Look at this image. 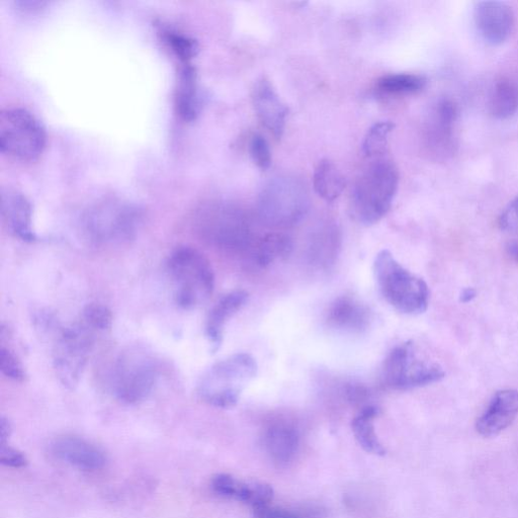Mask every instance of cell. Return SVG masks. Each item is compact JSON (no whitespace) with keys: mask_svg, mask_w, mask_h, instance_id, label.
Instances as JSON below:
<instances>
[{"mask_svg":"<svg viewBox=\"0 0 518 518\" xmlns=\"http://www.w3.org/2000/svg\"><path fill=\"white\" fill-rule=\"evenodd\" d=\"M195 228L208 243L245 258L259 238L248 214L226 202H211L200 207L195 215Z\"/></svg>","mask_w":518,"mask_h":518,"instance_id":"cell-1","label":"cell"},{"mask_svg":"<svg viewBox=\"0 0 518 518\" xmlns=\"http://www.w3.org/2000/svg\"><path fill=\"white\" fill-rule=\"evenodd\" d=\"M399 186V172L389 160L379 159L358 179L352 191L350 209L353 218L371 226L390 211Z\"/></svg>","mask_w":518,"mask_h":518,"instance_id":"cell-2","label":"cell"},{"mask_svg":"<svg viewBox=\"0 0 518 518\" xmlns=\"http://www.w3.org/2000/svg\"><path fill=\"white\" fill-rule=\"evenodd\" d=\"M167 272L180 307L196 309L212 296L214 271L208 258L196 248L184 246L172 252L168 258Z\"/></svg>","mask_w":518,"mask_h":518,"instance_id":"cell-3","label":"cell"},{"mask_svg":"<svg viewBox=\"0 0 518 518\" xmlns=\"http://www.w3.org/2000/svg\"><path fill=\"white\" fill-rule=\"evenodd\" d=\"M374 273L383 298L396 310L407 315L426 311L429 304L427 284L402 267L389 250L377 254Z\"/></svg>","mask_w":518,"mask_h":518,"instance_id":"cell-4","label":"cell"},{"mask_svg":"<svg viewBox=\"0 0 518 518\" xmlns=\"http://www.w3.org/2000/svg\"><path fill=\"white\" fill-rule=\"evenodd\" d=\"M257 364L248 354H235L213 365L198 385V395L207 404L231 409L255 378Z\"/></svg>","mask_w":518,"mask_h":518,"instance_id":"cell-5","label":"cell"},{"mask_svg":"<svg viewBox=\"0 0 518 518\" xmlns=\"http://www.w3.org/2000/svg\"><path fill=\"white\" fill-rule=\"evenodd\" d=\"M309 210V198L302 184L288 177L271 181L258 198L259 220L274 229L297 226Z\"/></svg>","mask_w":518,"mask_h":518,"instance_id":"cell-6","label":"cell"},{"mask_svg":"<svg viewBox=\"0 0 518 518\" xmlns=\"http://www.w3.org/2000/svg\"><path fill=\"white\" fill-rule=\"evenodd\" d=\"M141 221L136 207L119 199L96 203L84 215L86 235L97 244H120L132 239Z\"/></svg>","mask_w":518,"mask_h":518,"instance_id":"cell-7","label":"cell"},{"mask_svg":"<svg viewBox=\"0 0 518 518\" xmlns=\"http://www.w3.org/2000/svg\"><path fill=\"white\" fill-rule=\"evenodd\" d=\"M96 332L82 319L60 331L54 344L53 366L65 387L78 385L93 352Z\"/></svg>","mask_w":518,"mask_h":518,"instance_id":"cell-8","label":"cell"},{"mask_svg":"<svg viewBox=\"0 0 518 518\" xmlns=\"http://www.w3.org/2000/svg\"><path fill=\"white\" fill-rule=\"evenodd\" d=\"M46 143L45 128L29 111L9 108L0 114V149L6 155L32 161L43 153Z\"/></svg>","mask_w":518,"mask_h":518,"instance_id":"cell-9","label":"cell"},{"mask_svg":"<svg viewBox=\"0 0 518 518\" xmlns=\"http://www.w3.org/2000/svg\"><path fill=\"white\" fill-rule=\"evenodd\" d=\"M157 376L156 364L148 353L141 349H129L120 355L113 368V394L124 404H139L153 391Z\"/></svg>","mask_w":518,"mask_h":518,"instance_id":"cell-10","label":"cell"},{"mask_svg":"<svg viewBox=\"0 0 518 518\" xmlns=\"http://www.w3.org/2000/svg\"><path fill=\"white\" fill-rule=\"evenodd\" d=\"M446 376L436 363L422 359L412 342L398 345L382 367L383 383L393 390L405 391L435 384Z\"/></svg>","mask_w":518,"mask_h":518,"instance_id":"cell-11","label":"cell"},{"mask_svg":"<svg viewBox=\"0 0 518 518\" xmlns=\"http://www.w3.org/2000/svg\"><path fill=\"white\" fill-rule=\"evenodd\" d=\"M252 104L259 121L276 137L284 134L289 110L267 78H259L252 90Z\"/></svg>","mask_w":518,"mask_h":518,"instance_id":"cell-12","label":"cell"},{"mask_svg":"<svg viewBox=\"0 0 518 518\" xmlns=\"http://www.w3.org/2000/svg\"><path fill=\"white\" fill-rule=\"evenodd\" d=\"M50 449L55 458L81 471H99L107 464L100 448L77 437H60L52 442Z\"/></svg>","mask_w":518,"mask_h":518,"instance_id":"cell-13","label":"cell"},{"mask_svg":"<svg viewBox=\"0 0 518 518\" xmlns=\"http://www.w3.org/2000/svg\"><path fill=\"white\" fill-rule=\"evenodd\" d=\"M474 19L478 32L491 45L504 43L514 27V14L511 8L500 2L478 3Z\"/></svg>","mask_w":518,"mask_h":518,"instance_id":"cell-14","label":"cell"},{"mask_svg":"<svg viewBox=\"0 0 518 518\" xmlns=\"http://www.w3.org/2000/svg\"><path fill=\"white\" fill-rule=\"evenodd\" d=\"M518 415V391H498L477 421V431L484 438H493L509 427Z\"/></svg>","mask_w":518,"mask_h":518,"instance_id":"cell-15","label":"cell"},{"mask_svg":"<svg viewBox=\"0 0 518 518\" xmlns=\"http://www.w3.org/2000/svg\"><path fill=\"white\" fill-rule=\"evenodd\" d=\"M373 319L370 308L353 296H340L330 305L327 313L329 326L351 333L369 328Z\"/></svg>","mask_w":518,"mask_h":518,"instance_id":"cell-16","label":"cell"},{"mask_svg":"<svg viewBox=\"0 0 518 518\" xmlns=\"http://www.w3.org/2000/svg\"><path fill=\"white\" fill-rule=\"evenodd\" d=\"M263 441L265 449L275 462L287 464L298 453L299 431L287 420H276L266 427Z\"/></svg>","mask_w":518,"mask_h":518,"instance_id":"cell-17","label":"cell"},{"mask_svg":"<svg viewBox=\"0 0 518 518\" xmlns=\"http://www.w3.org/2000/svg\"><path fill=\"white\" fill-rule=\"evenodd\" d=\"M2 214L8 228L16 237L26 242L35 241L32 205L22 193L15 190L3 192Z\"/></svg>","mask_w":518,"mask_h":518,"instance_id":"cell-18","label":"cell"},{"mask_svg":"<svg viewBox=\"0 0 518 518\" xmlns=\"http://www.w3.org/2000/svg\"><path fill=\"white\" fill-rule=\"evenodd\" d=\"M248 299L247 292L236 290L223 296L212 308L207 319L206 333L214 350L221 345L226 324L247 304Z\"/></svg>","mask_w":518,"mask_h":518,"instance_id":"cell-19","label":"cell"},{"mask_svg":"<svg viewBox=\"0 0 518 518\" xmlns=\"http://www.w3.org/2000/svg\"><path fill=\"white\" fill-rule=\"evenodd\" d=\"M293 251V242L284 233L274 232L259 236L247 259L259 269H267L284 261Z\"/></svg>","mask_w":518,"mask_h":518,"instance_id":"cell-20","label":"cell"},{"mask_svg":"<svg viewBox=\"0 0 518 518\" xmlns=\"http://www.w3.org/2000/svg\"><path fill=\"white\" fill-rule=\"evenodd\" d=\"M176 109L182 119L193 121L200 110L197 74L193 64L181 65L178 88L176 91Z\"/></svg>","mask_w":518,"mask_h":518,"instance_id":"cell-21","label":"cell"},{"mask_svg":"<svg viewBox=\"0 0 518 518\" xmlns=\"http://www.w3.org/2000/svg\"><path fill=\"white\" fill-rule=\"evenodd\" d=\"M379 413L380 410L376 406H364L354 417L352 428L356 440L367 453L384 456L386 450L380 443L375 430V420Z\"/></svg>","mask_w":518,"mask_h":518,"instance_id":"cell-22","label":"cell"},{"mask_svg":"<svg viewBox=\"0 0 518 518\" xmlns=\"http://www.w3.org/2000/svg\"><path fill=\"white\" fill-rule=\"evenodd\" d=\"M313 186L319 197L333 202L341 196L347 183L338 167L332 161L323 159L315 168Z\"/></svg>","mask_w":518,"mask_h":518,"instance_id":"cell-23","label":"cell"},{"mask_svg":"<svg viewBox=\"0 0 518 518\" xmlns=\"http://www.w3.org/2000/svg\"><path fill=\"white\" fill-rule=\"evenodd\" d=\"M425 83V78L420 75L397 73L381 77L376 88L383 95L408 96L422 91Z\"/></svg>","mask_w":518,"mask_h":518,"instance_id":"cell-24","label":"cell"},{"mask_svg":"<svg viewBox=\"0 0 518 518\" xmlns=\"http://www.w3.org/2000/svg\"><path fill=\"white\" fill-rule=\"evenodd\" d=\"M490 112L497 119H507L518 109V88L511 80L502 78L493 90Z\"/></svg>","mask_w":518,"mask_h":518,"instance_id":"cell-25","label":"cell"},{"mask_svg":"<svg viewBox=\"0 0 518 518\" xmlns=\"http://www.w3.org/2000/svg\"><path fill=\"white\" fill-rule=\"evenodd\" d=\"M340 238L336 229L328 228L320 232L310 247L311 261L326 268L332 265L338 254Z\"/></svg>","mask_w":518,"mask_h":518,"instance_id":"cell-26","label":"cell"},{"mask_svg":"<svg viewBox=\"0 0 518 518\" xmlns=\"http://www.w3.org/2000/svg\"><path fill=\"white\" fill-rule=\"evenodd\" d=\"M160 34L166 47L175 55L181 65L192 64L199 49L197 41L184 33L171 29H163Z\"/></svg>","mask_w":518,"mask_h":518,"instance_id":"cell-27","label":"cell"},{"mask_svg":"<svg viewBox=\"0 0 518 518\" xmlns=\"http://www.w3.org/2000/svg\"><path fill=\"white\" fill-rule=\"evenodd\" d=\"M395 124L391 121H381L374 124L367 132L363 142V153L367 157L383 155L388 148L389 135Z\"/></svg>","mask_w":518,"mask_h":518,"instance_id":"cell-28","label":"cell"},{"mask_svg":"<svg viewBox=\"0 0 518 518\" xmlns=\"http://www.w3.org/2000/svg\"><path fill=\"white\" fill-rule=\"evenodd\" d=\"M211 487L221 497L235 499L244 503L246 501L248 481H240L229 474H218L213 477Z\"/></svg>","mask_w":518,"mask_h":518,"instance_id":"cell-29","label":"cell"},{"mask_svg":"<svg viewBox=\"0 0 518 518\" xmlns=\"http://www.w3.org/2000/svg\"><path fill=\"white\" fill-rule=\"evenodd\" d=\"M81 319L97 332L109 330L113 324L111 310L102 305L93 303L85 307Z\"/></svg>","mask_w":518,"mask_h":518,"instance_id":"cell-30","label":"cell"},{"mask_svg":"<svg viewBox=\"0 0 518 518\" xmlns=\"http://www.w3.org/2000/svg\"><path fill=\"white\" fill-rule=\"evenodd\" d=\"M249 152L258 168L267 170L272 165V151L268 141L262 135L255 134L249 142Z\"/></svg>","mask_w":518,"mask_h":518,"instance_id":"cell-31","label":"cell"},{"mask_svg":"<svg viewBox=\"0 0 518 518\" xmlns=\"http://www.w3.org/2000/svg\"><path fill=\"white\" fill-rule=\"evenodd\" d=\"M0 368L3 374L15 382H24L27 378L26 371L19 358L3 345L0 350Z\"/></svg>","mask_w":518,"mask_h":518,"instance_id":"cell-32","label":"cell"},{"mask_svg":"<svg viewBox=\"0 0 518 518\" xmlns=\"http://www.w3.org/2000/svg\"><path fill=\"white\" fill-rule=\"evenodd\" d=\"M0 463L13 469H23L29 464L27 457L20 451L3 445L0 449Z\"/></svg>","mask_w":518,"mask_h":518,"instance_id":"cell-33","label":"cell"},{"mask_svg":"<svg viewBox=\"0 0 518 518\" xmlns=\"http://www.w3.org/2000/svg\"><path fill=\"white\" fill-rule=\"evenodd\" d=\"M499 226L505 232L518 235V197L501 214Z\"/></svg>","mask_w":518,"mask_h":518,"instance_id":"cell-34","label":"cell"},{"mask_svg":"<svg viewBox=\"0 0 518 518\" xmlns=\"http://www.w3.org/2000/svg\"><path fill=\"white\" fill-rule=\"evenodd\" d=\"M255 518H302L301 515L272 504L253 509Z\"/></svg>","mask_w":518,"mask_h":518,"instance_id":"cell-35","label":"cell"},{"mask_svg":"<svg viewBox=\"0 0 518 518\" xmlns=\"http://www.w3.org/2000/svg\"><path fill=\"white\" fill-rule=\"evenodd\" d=\"M12 431L13 427L11 421L6 417H2V421H0V440H2V446L7 445Z\"/></svg>","mask_w":518,"mask_h":518,"instance_id":"cell-36","label":"cell"},{"mask_svg":"<svg viewBox=\"0 0 518 518\" xmlns=\"http://www.w3.org/2000/svg\"><path fill=\"white\" fill-rule=\"evenodd\" d=\"M367 390L361 386L349 387L348 394L352 400L360 402L367 397Z\"/></svg>","mask_w":518,"mask_h":518,"instance_id":"cell-37","label":"cell"},{"mask_svg":"<svg viewBox=\"0 0 518 518\" xmlns=\"http://www.w3.org/2000/svg\"><path fill=\"white\" fill-rule=\"evenodd\" d=\"M477 296V292L473 288L465 289L461 294V302L467 304L472 302Z\"/></svg>","mask_w":518,"mask_h":518,"instance_id":"cell-38","label":"cell"}]
</instances>
